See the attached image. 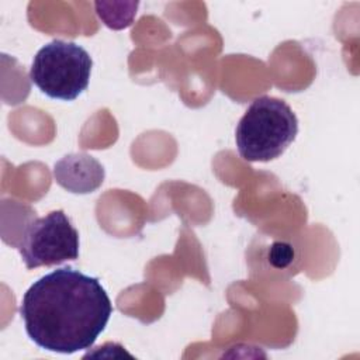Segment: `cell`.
I'll use <instances>...</instances> for the list:
<instances>
[{
	"mask_svg": "<svg viewBox=\"0 0 360 360\" xmlns=\"http://www.w3.org/2000/svg\"><path fill=\"white\" fill-rule=\"evenodd\" d=\"M93 60L80 45L53 39L34 56L31 82L48 97L72 101L89 86Z\"/></svg>",
	"mask_w": 360,
	"mask_h": 360,
	"instance_id": "3957f363",
	"label": "cell"
},
{
	"mask_svg": "<svg viewBox=\"0 0 360 360\" xmlns=\"http://www.w3.org/2000/svg\"><path fill=\"white\" fill-rule=\"evenodd\" d=\"M298 134V120L280 98L262 96L252 101L235 131L239 155L248 162H269L281 156Z\"/></svg>",
	"mask_w": 360,
	"mask_h": 360,
	"instance_id": "7a4b0ae2",
	"label": "cell"
},
{
	"mask_svg": "<svg viewBox=\"0 0 360 360\" xmlns=\"http://www.w3.org/2000/svg\"><path fill=\"white\" fill-rule=\"evenodd\" d=\"M291 246L285 245V243H274L271 253H270V260L274 266L277 267H283L285 264H288L291 262Z\"/></svg>",
	"mask_w": 360,
	"mask_h": 360,
	"instance_id": "52a82bcc",
	"label": "cell"
},
{
	"mask_svg": "<svg viewBox=\"0 0 360 360\" xmlns=\"http://www.w3.org/2000/svg\"><path fill=\"white\" fill-rule=\"evenodd\" d=\"M55 181L75 194L96 191L104 181V166L91 155L84 152L70 153L55 163Z\"/></svg>",
	"mask_w": 360,
	"mask_h": 360,
	"instance_id": "5b68a950",
	"label": "cell"
},
{
	"mask_svg": "<svg viewBox=\"0 0 360 360\" xmlns=\"http://www.w3.org/2000/svg\"><path fill=\"white\" fill-rule=\"evenodd\" d=\"M27 269L56 266L79 257V232L62 211L31 219L17 245Z\"/></svg>",
	"mask_w": 360,
	"mask_h": 360,
	"instance_id": "277c9868",
	"label": "cell"
},
{
	"mask_svg": "<svg viewBox=\"0 0 360 360\" xmlns=\"http://www.w3.org/2000/svg\"><path fill=\"white\" fill-rule=\"evenodd\" d=\"M111 314L110 297L98 278L72 267L42 276L20 304L28 338L41 349L65 354L90 349Z\"/></svg>",
	"mask_w": 360,
	"mask_h": 360,
	"instance_id": "6da1fadb",
	"label": "cell"
},
{
	"mask_svg": "<svg viewBox=\"0 0 360 360\" xmlns=\"http://www.w3.org/2000/svg\"><path fill=\"white\" fill-rule=\"evenodd\" d=\"M136 7L138 3H124L121 10H115L111 11L107 7H104V4L101 1L96 3V10H97V15L100 17V20H103V22L112 28V30H121L125 28L128 25L132 24V20L136 14Z\"/></svg>",
	"mask_w": 360,
	"mask_h": 360,
	"instance_id": "8992f818",
	"label": "cell"
}]
</instances>
